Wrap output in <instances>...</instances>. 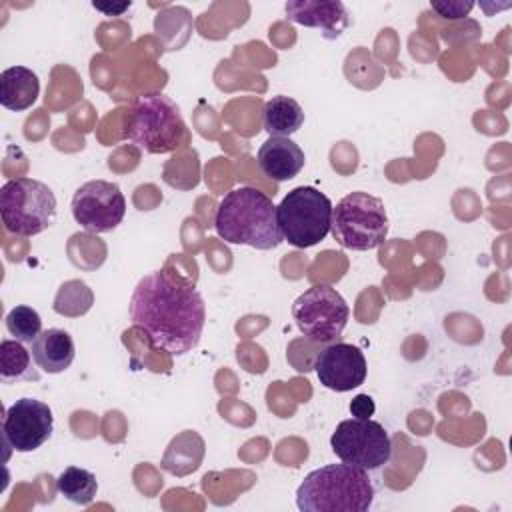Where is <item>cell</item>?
I'll return each instance as SVG.
<instances>
[{
    "mask_svg": "<svg viewBox=\"0 0 512 512\" xmlns=\"http://www.w3.org/2000/svg\"><path fill=\"white\" fill-rule=\"evenodd\" d=\"M40 94V80L36 72L26 66H10L0 74V104L6 110H28Z\"/></svg>",
    "mask_w": 512,
    "mask_h": 512,
    "instance_id": "cell-16",
    "label": "cell"
},
{
    "mask_svg": "<svg viewBox=\"0 0 512 512\" xmlns=\"http://www.w3.org/2000/svg\"><path fill=\"white\" fill-rule=\"evenodd\" d=\"M56 490L66 500H70L74 504H80V506H86V504H90L96 498L98 480L86 468L68 466L56 478Z\"/></svg>",
    "mask_w": 512,
    "mask_h": 512,
    "instance_id": "cell-20",
    "label": "cell"
},
{
    "mask_svg": "<svg viewBox=\"0 0 512 512\" xmlns=\"http://www.w3.org/2000/svg\"><path fill=\"white\" fill-rule=\"evenodd\" d=\"M374 502V484L368 470L328 464L312 470L296 490L302 512H366Z\"/></svg>",
    "mask_w": 512,
    "mask_h": 512,
    "instance_id": "cell-3",
    "label": "cell"
},
{
    "mask_svg": "<svg viewBox=\"0 0 512 512\" xmlns=\"http://www.w3.org/2000/svg\"><path fill=\"white\" fill-rule=\"evenodd\" d=\"M32 352L24 348L18 340L0 342V380L2 384H14L20 380H36L38 374L32 368Z\"/></svg>",
    "mask_w": 512,
    "mask_h": 512,
    "instance_id": "cell-19",
    "label": "cell"
},
{
    "mask_svg": "<svg viewBox=\"0 0 512 512\" xmlns=\"http://www.w3.org/2000/svg\"><path fill=\"white\" fill-rule=\"evenodd\" d=\"M56 196L34 178H12L0 188L2 224L10 234L36 236L56 220Z\"/></svg>",
    "mask_w": 512,
    "mask_h": 512,
    "instance_id": "cell-6",
    "label": "cell"
},
{
    "mask_svg": "<svg viewBox=\"0 0 512 512\" xmlns=\"http://www.w3.org/2000/svg\"><path fill=\"white\" fill-rule=\"evenodd\" d=\"M32 360L36 366L48 374H58L70 368L76 356V346L72 336L62 328H48L38 334L30 344Z\"/></svg>",
    "mask_w": 512,
    "mask_h": 512,
    "instance_id": "cell-15",
    "label": "cell"
},
{
    "mask_svg": "<svg viewBox=\"0 0 512 512\" xmlns=\"http://www.w3.org/2000/svg\"><path fill=\"white\" fill-rule=\"evenodd\" d=\"M54 432V416L46 402L36 398H18L4 414L2 438L16 452L38 450Z\"/></svg>",
    "mask_w": 512,
    "mask_h": 512,
    "instance_id": "cell-11",
    "label": "cell"
},
{
    "mask_svg": "<svg viewBox=\"0 0 512 512\" xmlns=\"http://www.w3.org/2000/svg\"><path fill=\"white\" fill-rule=\"evenodd\" d=\"M332 202L314 186L292 188L276 206L282 238L296 248H310L326 238L332 224Z\"/></svg>",
    "mask_w": 512,
    "mask_h": 512,
    "instance_id": "cell-7",
    "label": "cell"
},
{
    "mask_svg": "<svg viewBox=\"0 0 512 512\" xmlns=\"http://www.w3.org/2000/svg\"><path fill=\"white\" fill-rule=\"evenodd\" d=\"M6 328L14 340L32 344L42 332V318L32 306L18 304L6 314Z\"/></svg>",
    "mask_w": 512,
    "mask_h": 512,
    "instance_id": "cell-22",
    "label": "cell"
},
{
    "mask_svg": "<svg viewBox=\"0 0 512 512\" xmlns=\"http://www.w3.org/2000/svg\"><path fill=\"white\" fill-rule=\"evenodd\" d=\"M216 234L228 244L272 250L284 238L274 202L254 186H238L224 194L214 214Z\"/></svg>",
    "mask_w": 512,
    "mask_h": 512,
    "instance_id": "cell-2",
    "label": "cell"
},
{
    "mask_svg": "<svg viewBox=\"0 0 512 512\" xmlns=\"http://www.w3.org/2000/svg\"><path fill=\"white\" fill-rule=\"evenodd\" d=\"M332 238L348 250H374L388 236V214L384 202L368 192L346 194L332 208Z\"/></svg>",
    "mask_w": 512,
    "mask_h": 512,
    "instance_id": "cell-5",
    "label": "cell"
},
{
    "mask_svg": "<svg viewBox=\"0 0 512 512\" xmlns=\"http://www.w3.org/2000/svg\"><path fill=\"white\" fill-rule=\"evenodd\" d=\"M124 138L148 154H168L188 140L180 108L166 94L140 96L126 120Z\"/></svg>",
    "mask_w": 512,
    "mask_h": 512,
    "instance_id": "cell-4",
    "label": "cell"
},
{
    "mask_svg": "<svg viewBox=\"0 0 512 512\" xmlns=\"http://www.w3.org/2000/svg\"><path fill=\"white\" fill-rule=\"evenodd\" d=\"M284 10L288 20L318 28L324 38H338L350 26L348 10L336 0H290L284 4Z\"/></svg>",
    "mask_w": 512,
    "mask_h": 512,
    "instance_id": "cell-13",
    "label": "cell"
},
{
    "mask_svg": "<svg viewBox=\"0 0 512 512\" xmlns=\"http://www.w3.org/2000/svg\"><path fill=\"white\" fill-rule=\"evenodd\" d=\"M262 124L270 136L290 138V134L298 132L304 124L302 106L284 94L272 96L262 110Z\"/></svg>",
    "mask_w": 512,
    "mask_h": 512,
    "instance_id": "cell-17",
    "label": "cell"
},
{
    "mask_svg": "<svg viewBox=\"0 0 512 512\" xmlns=\"http://www.w3.org/2000/svg\"><path fill=\"white\" fill-rule=\"evenodd\" d=\"M374 410H376V404L368 394H356L350 402V412L354 418H370Z\"/></svg>",
    "mask_w": 512,
    "mask_h": 512,
    "instance_id": "cell-24",
    "label": "cell"
},
{
    "mask_svg": "<svg viewBox=\"0 0 512 512\" xmlns=\"http://www.w3.org/2000/svg\"><path fill=\"white\" fill-rule=\"evenodd\" d=\"M312 368L320 384L334 392H348L362 386L368 374L364 352L348 342H332L320 350Z\"/></svg>",
    "mask_w": 512,
    "mask_h": 512,
    "instance_id": "cell-12",
    "label": "cell"
},
{
    "mask_svg": "<svg viewBox=\"0 0 512 512\" xmlns=\"http://www.w3.org/2000/svg\"><path fill=\"white\" fill-rule=\"evenodd\" d=\"M202 456H204V440L196 432L186 430L170 442L162 458V468L170 474L186 476L198 468Z\"/></svg>",
    "mask_w": 512,
    "mask_h": 512,
    "instance_id": "cell-18",
    "label": "cell"
},
{
    "mask_svg": "<svg viewBox=\"0 0 512 512\" xmlns=\"http://www.w3.org/2000/svg\"><path fill=\"white\" fill-rule=\"evenodd\" d=\"M92 6L100 12H104L106 16H120L124 10H128L132 6V2H118V4H110V2H92Z\"/></svg>",
    "mask_w": 512,
    "mask_h": 512,
    "instance_id": "cell-25",
    "label": "cell"
},
{
    "mask_svg": "<svg viewBox=\"0 0 512 512\" xmlns=\"http://www.w3.org/2000/svg\"><path fill=\"white\" fill-rule=\"evenodd\" d=\"M124 214L126 198L114 182L90 180L72 196V216L86 232H112L124 220Z\"/></svg>",
    "mask_w": 512,
    "mask_h": 512,
    "instance_id": "cell-10",
    "label": "cell"
},
{
    "mask_svg": "<svg viewBox=\"0 0 512 512\" xmlns=\"http://www.w3.org/2000/svg\"><path fill=\"white\" fill-rule=\"evenodd\" d=\"M432 10L442 16V18H464L470 14V10L474 8V2H464V0H432L430 2Z\"/></svg>",
    "mask_w": 512,
    "mask_h": 512,
    "instance_id": "cell-23",
    "label": "cell"
},
{
    "mask_svg": "<svg viewBox=\"0 0 512 512\" xmlns=\"http://www.w3.org/2000/svg\"><path fill=\"white\" fill-rule=\"evenodd\" d=\"M130 320L154 348L182 356L198 346L206 304L198 288L184 276L154 270L142 276L130 298Z\"/></svg>",
    "mask_w": 512,
    "mask_h": 512,
    "instance_id": "cell-1",
    "label": "cell"
},
{
    "mask_svg": "<svg viewBox=\"0 0 512 512\" xmlns=\"http://www.w3.org/2000/svg\"><path fill=\"white\" fill-rule=\"evenodd\" d=\"M92 300V290L84 282L68 280L60 286L54 298V310L64 316H80L90 310Z\"/></svg>",
    "mask_w": 512,
    "mask_h": 512,
    "instance_id": "cell-21",
    "label": "cell"
},
{
    "mask_svg": "<svg viewBox=\"0 0 512 512\" xmlns=\"http://www.w3.org/2000/svg\"><path fill=\"white\" fill-rule=\"evenodd\" d=\"M330 446L342 462L362 470H376L392 456L386 428L370 418L342 420L330 436Z\"/></svg>",
    "mask_w": 512,
    "mask_h": 512,
    "instance_id": "cell-9",
    "label": "cell"
},
{
    "mask_svg": "<svg viewBox=\"0 0 512 512\" xmlns=\"http://www.w3.org/2000/svg\"><path fill=\"white\" fill-rule=\"evenodd\" d=\"M292 318L308 340L336 342L348 324L350 308L336 288L314 284L294 300Z\"/></svg>",
    "mask_w": 512,
    "mask_h": 512,
    "instance_id": "cell-8",
    "label": "cell"
},
{
    "mask_svg": "<svg viewBox=\"0 0 512 512\" xmlns=\"http://www.w3.org/2000/svg\"><path fill=\"white\" fill-rule=\"evenodd\" d=\"M256 160L264 176H268L274 182H286L300 174V170L304 168L306 156L294 140L270 136L260 146Z\"/></svg>",
    "mask_w": 512,
    "mask_h": 512,
    "instance_id": "cell-14",
    "label": "cell"
}]
</instances>
